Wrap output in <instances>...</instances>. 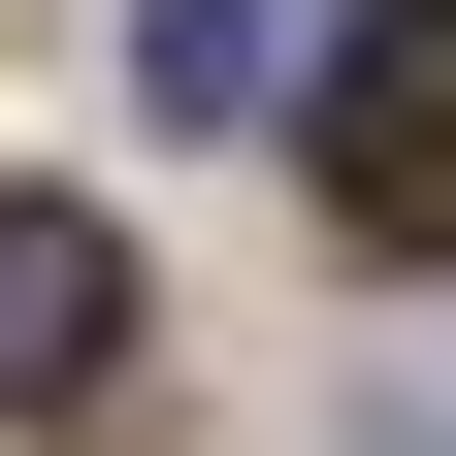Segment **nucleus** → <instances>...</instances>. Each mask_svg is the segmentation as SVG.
<instances>
[{
	"mask_svg": "<svg viewBox=\"0 0 456 456\" xmlns=\"http://www.w3.org/2000/svg\"><path fill=\"white\" fill-rule=\"evenodd\" d=\"M294 131H326V228L359 261H456V0H359Z\"/></svg>",
	"mask_w": 456,
	"mask_h": 456,
	"instance_id": "obj_1",
	"label": "nucleus"
},
{
	"mask_svg": "<svg viewBox=\"0 0 456 456\" xmlns=\"http://www.w3.org/2000/svg\"><path fill=\"white\" fill-rule=\"evenodd\" d=\"M131 359H163V294H131V228H98V196H0V424H98Z\"/></svg>",
	"mask_w": 456,
	"mask_h": 456,
	"instance_id": "obj_2",
	"label": "nucleus"
},
{
	"mask_svg": "<svg viewBox=\"0 0 456 456\" xmlns=\"http://www.w3.org/2000/svg\"><path fill=\"white\" fill-rule=\"evenodd\" d=\"M261 66H294L261 0H131V98H163V131H261Z\"/></svg>",
	"mask_w": 456,
	"mask_h": 456,
	"instance_id": "obj_3",
	"label": "nucleus"
}]
</instances>
